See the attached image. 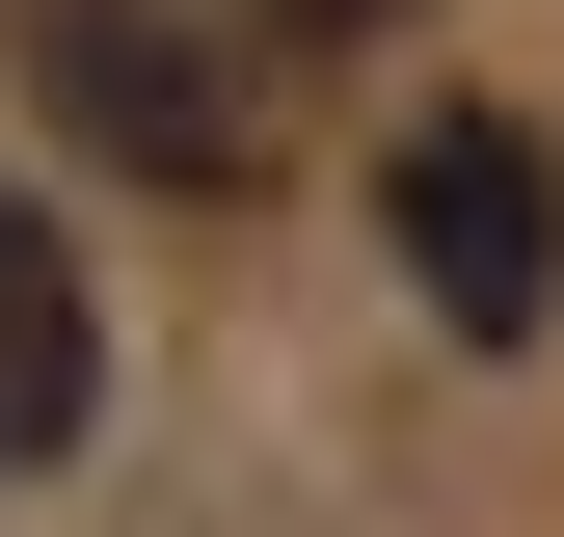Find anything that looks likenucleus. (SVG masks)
<instances>
[{"label": "nucleus", "mask_w": 564, "mask_h": 537, "mask_svg": "<svg viewBox=\"0 0 564 537\" xmlns=\"http://www.w3.org/2000/svg\"><path fill=\"white\" fill-rule=\"evenodd\" d=\"M377 216H403V268H431L457 350H538V296H564V162H538V108H431V134L377 162Z\"/></svg>", "instance_id": "obj_1"}, {"label": "nucleus", "mask_w": 564, "mask_h": 537, "mask_svg": "<svg viewBox=\"0 0 564 537\" xmlns=\"http://www.w3.org/2000/svg\"><path fill=\"white\" fill-rule=\"evenodd\" d=\"M28 54H54V108H82L108 162L242 188V54H216V28H162V0H28Z\"/></svg>", "instance_id": "obj_2"}, {"label": "nucleus", "mask_w": 564, "mask_h": 537, "mask_svg": "<svg viewBox=\"0 0 564 537\" xmlns=\"http://www.w3.org/2000/svg\"><path fill=\"white\" fill-rule=\"evenodd\" d=\"M82 430H108V296H82V242L28 216V162H0V484H54Z\"/></svg>", "instance_id": "obj_3"}, {"label": "nucleus", "mask_w": 564, "mask_h": 537, "mask_svg": "<svg viewBox=\"0 0 564 537\" xmlns=\"http://www.w3.org/2000/svg\"><path fill=\"white\" fill-rule=\"evenodd\" d=\"M242 28H296V54H349V28H403V0H242Z\"/></svg>", "instance_id": "obj_4"}]
</instances>
